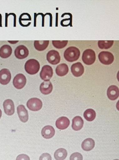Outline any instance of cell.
Here are the masks:
<instances>
[{"mask_svg":"<svg viewBox=\"0 0 119 160\" xmlns=\"http://www.w3.org/2000/svg\"><path fill=\"white\" fill-rule=\"evenodd\" d=\"M80 55V50L75 47H70L67 48L64 54L65 59L69 62L77 61L79 58Z\"/></svg>","mask_w":119,"mask_h":160,"instance_id":"obj_1","label":"cell"},{"mask_svg":"<svg viewBox=\"0 0 119 160\" xmlns=\"http://www.w3.org/2000/svg\"><path fill=\"white\" fill-rule=\"evenodd\" d=\"M25 69L27 73L30 75H34L39 72L40 69V64L38 60L30 59L26 62Z\"/></svg>","mask_w":119,"mask_h":160,"instance_id":"obj_2","label":"cell"},{"mask_svg":"<svg viewBox=\"0 0 119 160\" xmlns=\"http://www.w3.org/2000/svg\"><path fill=\"white\" fill-rule=\"evenodd\" d=\"M96 58L95 51L91 49H87L84 51L82 53V59L84 64L90 65L94 64Z\"/></svg>","mask_w":119,"mask_h":160,"instance_id":"obj_3","label":"cell"},{"mask_svg":"<svg viewBox=\"0 0 119 160\" xmlns=\"http://www.w3.org/2000/svg\"><path fill=\"white\" fill-rule=\"evenodd\" d=\"M98 58L100 62L105 65L111 64L114 60L113 55L107 51H101L99 54Z\"/></svg>","mask_w":119,"mask_h":160,"instance_id":"obj_4","label":"cell"},{"mask_svg":"<svg viewBox=\"0 0 119 160\" xmlns=\"http://www.w3.org/2000/svg\"><path fill=\"white\" fill-rule=\"evenodd\" d=\"M47 59L50 64L53 65H57L60 61L59 53L56 50H50L49 51L47 54Z\"/></svg>","mask_w":119,"mask_h":160,"instance_id":"obj_5","label":"cell"},{"mask_svg":"<svg viewBox=\"0 0 119 160\" xmlns=\"http://www.w3.org/2000/svg\"><path fill=\"white\" fill-rule=\"evenodd\" d=\"M53 75V69L50 66L45 65L42 67L40 73V77L42 80L49 81Z\"/></svg>","mask_w":119,"mask_h":160,"instance_id":"obj_6","label":"cell"},{"mask_svg":"<svg viewBox=\"0 0 119 160\" xmlns=\"http://www.w3.org/2000/svg\"><path fill=\"white\" fill-rule=\"evenodd\" d=\"M27 106L30 110L36 111L41 109L42 107V102L40 99L33 98L30 99L27 102Z\"/></svg>","mask_w":119,"mask_h":160,"instance_id":"obj_7","label":"cell"},{"mask_svg":"<svg viewBox=\"0 0 119 160\" xmlns=\"http://www.w3.org/2000/svg\"><path fill=\"white\" fill-rule=\"evenodd\" d=\"M29 54L28 48L24 45L18 46L14 51V55L17 59H23L27 58Z\"/></svg>","mask_w":119,"mask_h":160,"instance_id":"obj_8","label":"cell"},{"mask_svg":"<svg viewBox=\"0 0 119 160\" xmlns=\"http://www.w3.org/2000/svg\"><path fill=\"white\" fill-rule=\"evenodd\" d=\"M26 81L25 75L22 74H18L14 78L13 84L16 88L20 89L25 86Z\"/></svg>","mask_w":119,"mask_h":160,"instance_id":"obj_9","label":"cell"},{"mask_svg":"<svg viewBox=\"0 0 119 160\" xmlns=\"http://www.w3.org/2000/svg\"><path fill=\"white\" fill-rule=\"evenodd\" d=\"M11 78V72L8 69L4 68L0 71V83L7 85L10 82Z\"/></svg>","mask_w":119,"mask_h":160,"instance_id":"obj_10","label":"cell"},{"mask_svg":"<svg viewBox=\"0 0 119 160\" xmlns=\"http://www.w3.org/2000/svg\"><path fill=\"white\" fill-rule=\"evenodd\" d=\"M71 71L75 77H80L84 73V68L81 62H77L72 65Z\"/></svg>","mask_w":119,"mask_h":160,"instance_id":"obj_11","label":"cell"},{"mask_svg":"<svg viewBox=\"0 0 119 160\" xmlns=\"http://www.w3.org/2000/svg\"><path fill=\"white\" fill-rule=\"evenodd\" d=\"M17 113L21 122H26L28 120V111L23 105H20L17 107Z\"/></svg>","mask_w":119,"mask_h":160,"instance_id":"obj_12","label":"cell"},{"mask_svg":"<svg viewBox=\"0 0 119 160\" xmlns=\"http://www.w3.org/2000/svg\"><path fill=\"white\" fill-rule=\"evenodd\" d=\"M3 107L5 113L8 116L13 115L15 111L14 105L13 101L10 99H7L3 103Z\"/></svg>","mask_w":119,"mask_h":160,"instance_id":"obj_13","label":"cell"},{"mask_svg":"<svg viewBox=\"0 0 119 160\" xmlns=\"http://www.w3.org/2000/svg\"><path fill=\"white\" fill-rule=\"evenodd\" d=\"M108 98L112 101L116 99L119 97V90L118 88L116 86L112 85L109 87L107 91Z\"/></svg>","mask_w":119,"mask_h":160,"instance_id":"obj_14","label":"cell"},{"mask_svg":"<svg viewBox=\"0 0 119 160\" xmlns=\"http://www.w3.org/2000/svg\"><path fill=\"white\" fill-rule=\"evenodd\" d=\"M55 130L52 126L48 125L44 127L41 131L42 137L46 139L53 138L55 134Z\"/></svg>","mask_w":119,"mask_h":160,"instance_id":"obj_15","label":"cell"},{"mask_svg":"<svg viewBox=\"0 0 119 160\" xmlns=\"http://www.w3.org/2000/svg\"><path fill=\"white\" fill-rule=\"evenodd\" d=\"M70 121L66 117H62L59 118L56 122V127L59 129L64 130L68 128L70 125Z\"/></svg>","mask_w":119,"mask_h":160,"instance_id":"obj_16","label":"cell"},{"mask_svg":"<svg viewBox=\"0 0 119 160\" xmlns=\"http://www.w3.org/2000/svg\"><path fill=\"white\" fill-rule=\"evenodd\" d=\"M53 89L52 84L50 81H44L41 84L40 90L41 92L44 95L49 94Z\"/></svg>","mask_w":119,"mask_h":160,"instance_id":"obj_17","label":"cell"},{"mask_svg":"<svg viewBox=\"0 0 119 160\" xmlns=\"http://www.w3.org/2000/svg\"><path fill=\"white\" fill-rule=\"evenodd\" d=\"M13 52L11 47L9 45H4L0 48V57L6 59L10 57Z\"/></svg>","mask_w":119,"mask_h":160,"instance_id":"obj_18","label":"cell"},{"mask_svg":"<svg viewBox=\"0 0 119 160\" xmlns=\"http://www.w3.org/2000/svg\"><path fill=\"white\" fill-rule=\"evenodd\" d=\"M84 121L80 116H76L72 120V128L75 131L80 130L83 127Z\"/></svg>","mask_w":119,"mask_h":160,"instance_id":"obj_19","label":"cell"},{"mask_svg":"<svg viewBox=\"0 0 119 160\" xmlns=\"http://www.w3.org/2000/svg\"><path fill=\"white\" fill-rule=\"evenodd\" d=\"M95 144V142L92 138H88L82 142L81 147L84 151H90L93 149Z\"/></svg>","mask_w":119,"mask_h":160,"instance_id":"obj_20","label":"cell"},{"mask_svg":"<svg viewBox=\"0 0 119 160\" xmlns=\"http://www.w3.org/2000/svg\"><path fill=\"white\" fill-rule=\"evenodd\" d=\"M68 66L66 64H62L58 65L56 69V72L58 76L63 77L68 73Z\"/></svg>","mask_w":119,"mask_h":160,"instance_id":"obj_21","label":"cell"},{"mask_svg":"<svg viewBox=\"0 0 119 160\" xmlns=\"http://www.w3.org/2000/svg\"><path fill=\"white\" fill-rule=\"evenodd\" d=\"M49 43V41H35L34 47L38 51H43L47 49Z\"/></svg>","mask_w":119,"mask_h":160,"instance_id":"obj_22","label":"cell"},{"mask_svg":"<svg viewBox=\"0 0 119 160\" xmlns=\"http://www.w3.org/2000/svg\"><path fill=\"white\" fill-rule=\"evenodd\" d=\"M68 155V152L65 149L60 148L57 150L54 153V157L56 160H65Z\"/></svg>","mask_w":119,"mask_h":160,"instance_id":"obj_23","label":"cell"},{"mask_svg":"<svg viewBox=\"0 0 119 160\" xmlns=\"http://www.w3.org/2000/svg\"><path fill=\"white\" fill-rule=\"evenodd\" d=\"M84 116L85 118L88 121H93L96 118V112L93 109H88L85 111L84 113Z\"/></svg>","mask_w":119,"mask_h":160,"instance_id":"obj_24","label":"cell"},{"mask_svg":"<svg viewBox=\"0 0 119 160\" xmlns=\"http://www.w3.org/2000/svg\"><path fill=\"white\" fill-rule=\"evenodd\" d=\"M114 43V41H99L98 46L100 49L107 50L111 48Z\"/></svg>","mask_w":119,"mask_h":160,"instance_id":"obj_25","label":"cell"},{"mask_svg":"<svg viewBox=\"0 0 119 160\" xmlns=\"http://www.w3.org/2000/svg\"><path fill=\"white\" fill-rule=\"evenodd\" d=\"M68 42V41H52L53 46L57 49H62L65 48Z\"/></svg>","mask_w":119,"mask_h":160,"instance_id":"obj_26","label":"cell"},{"mask_svg":"<svg viewBox=\"0 0 119 160\" xmlns=\"http://www.w3.org/2000/svg\"><path fill=\"white\" fill-rule=\"evenodd\" d=\"M31 17L29 14L27 13H23L19 17V22H21L22 21H31Z\"/></svg>","mask_w":119,"mask_h":160,"instance_id":"obj_27","label":"cell"},{"mask_svg":"<svg viewBox=\"0 0 119 160\" xmlns=\"http://www.w3.org/2000/svg\"><path fill=\"white\" fill-rule=\"evenodd\" d=\"M70 160H83V157L80 153L75 152L70 156Z\"/></svg>","mask_w":119,"mask_h":160,"instance_id":"obj_28","label":"cell"},{"mask_svg":"<svg viewBox=\"0 0 119 160\" xmlns=\"http://www.w3.org/2000/svg\"><path fill=\"white\" fill-rule=\"evenodd\" d=\"M39 160H52L51 157L49 153H45L40 156Z\"/></svg>","mask_w":119,"mask_h":160,"instance_id":"obj_29","label":"cell"},{"mask_svg":"<svg viewBox=\"0 0 119 160\" xmlns=\"http://www.w3.org/2000/svg\"><path fill=\"white\" fill-rule=\"evenodd\" d=\"M16 160H30V159L28 155L22 154L17 157Z\"/></svg>","mask_w":119,"mask_h":160,"instance_id":"obj_30","label":"cell"},{"mask_svg":"<svg viewBox=\"0 0 119 160\" xmlns=\"http://www.w3.org/2000/svg\"><path fill=\"white\" fill-rule=\"evenodd\" d=\"M9 43H10L11 44H16L18 43L19 41H8Z\"/></svg>","mask_w":119,"mask_h":160,"instance_id":"obj_31","label":"cell"},{"mask_svg":"<svg viewBox=\"0 0 119 160\" xmlns=\"http://www.w3.org/2000/svg\"><path fill=\"white\" fill-rule=\"evenodd\" d=\"M0 27H2V16L0 17Z\"/></svg>","mask_w":119,"mask_h":160,"instance_id":"obj_32","label":"cell"},{"mask_svg":"<svg viewBox=\"0 0 119 160\" xmlns=\"http://www.w3.org/2000/svg\"><path fill=\"white\" fill-rule=\"evenodd\" d=\"M2 115V111L1 109H0V119H1Z\"/></svg>","mask_w":119,"mask_h":160,"instance_id":"obj_33","label":"cell"},{"mask_svg":"<svg viewBox=\"0 0 119 160\" xmlns=\"http://www.w3.org/2000/svg\"><path fill=\"white\" fill-rule=\"evenodd\" d=\"M114 160H119L118 159H115Z\"/></svg>","mask_w":119,"mask_h":160,"instance_id":"obj_34","label":"cell"}]
</instances>
